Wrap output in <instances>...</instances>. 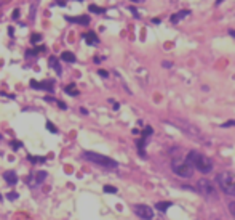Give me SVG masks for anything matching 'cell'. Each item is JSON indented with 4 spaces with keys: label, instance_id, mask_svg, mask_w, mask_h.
I'll return each mask as SVG.
<instances>
[{
    "label": "cell",
    "instance_id": "25",
    "mask_svg": "<svg viewBox=\"0 0 235 220\" xmlns=\"http://www.w3.org/2000/svg\"><path fill=\"white\" fill-rule=\"evenodd\" d=\"M45 177H47V172H39V174H37V182H42V180L45 179Z\"/></svg>",
    "mask_w": 235,
    "mask_h": 220
},
{
    "label": "cell",
    "instance_id": "31",
    "mask_svg": "<svg viewBox=\"0 0 235 220\" xmlns=\"http://www.w3.org/2000/svg\"><path fill=\"white\" fill-rule=\"evenodd\" d=\"M58 104H59V108H61V109H66V108H67V106L64 104V103H61V101H58Z\"/></svg>",
    "mask_w": 235,
    "mask_h": 220
},
{
    "label": "cell",
    "instance_id": "2",
    "mask_svg": "<svg viewBox=\"0 0 235 220\" xmlns=\"http://www.w3.org/2000/svg\"><path fill=\"white\" fill-rule=\"evenodd\" d=\"M173 124L177 127V129H181V130H182L184 133H186L187 137L194 138V140H197V141H203V143H208V140H206V138L203 137L202 130L198 129L197 125L190 124L189 120H186V119H179V117H174Z\"/></svg>",
    "mask_w": 235,
    "mask_h": 220
},
{
    "label": "cell",
    "instance_id": "6",
    "mask_svg": "<svg viewBox=\"0 0 235 220\" xmlns=\"http://www.w3.org/2000/svg\"><path fill=\"white\" fill-rule=\"evenodd\" d=\"M197 190L205 199H208V201H216L218 199V191H216L214 185H213V182H210V180H206V179L198 180L197 182Z\"/></svg>",
    "mask_w": 235,
    "mask_h": 220
},
{
    "label": "cell",
    "instance_id": "30",
    "mask_svg": "<svg viewBox=\"0 0 235 220\" xmlns=\"http://www.w3.org/2000/svg\"><path fill=\"white\" fill-rule=\"evenodd\" d=\"M18 16H19V10H15V11H13V19L18 18Z\"/></svg>",
    "mask_w": 235,
    "mask_h": 220
},
{
    "label": "cell",
    "instance_id": "34",
    "mask_svg": "<svg viewBox=\"0 0 235 220\" xmlns=\"http://www.w3.org/2000/svg\"><path fill=\"white\" fill-rule=\"evenodd\" d=\"M233 125H235V120H233Z\"/></svg>",
    "mask_w": 235,
    "mask_h": 220
},
{
    "label": "cell",
    "instance_id": "8",
    "mask_svg": "<svg viewBox=\"0 0 235 220\" xmlns=\"http://www.w3.org/2000/svg\"><path fill=\"white\" fill-rule=\"evenodd\" d=\"M31 87L35 90H47V92H53L54 88V82L53 81H43V82H37V81H31Z\"/></svg>",
    "mask_w": 235,
    "mask_h": 220
},
{
    "label": "cell",
    "instance_id": "12",
    "mask_svg": "<svg viewBox=\"0 0 235 220\" xmlns=\"http://www.w3.org/2000/svg\"><path fill=\"white\" fill-rule=\"evenodd\" d=\"M48 65H50V68H53V69L56 71V74H58V76H61V74H62V69H61V65H59L58 58H54V56H50Z\"/></svg>",
    "mask_w": 235,
    "mask_h": 220
},
{
    "label": "cell",
    "instance_id": "4",
    "mask_svg": "<svg viewBox=\"0 0 235 220\" xmlns=\"http://www.w3.org/2000/svg\"><path fill=\"white\" fill-rule=\"evenodd\" d=\"M218 183L221 190L224 191L226 194L229 196H235V175L232 172H227V170H224V172L218 174Z\"/></svg>",
    "mask_w": 235,
    "mask_h": 220
},
{
    "label": "cell",
    "instance_id": "32",
    "mask_svg": "<svg viewBox=\"0 0 235 220\" xmlns=\"http://www.w3.org/2000/svg\"><path fill=\"white\" fill-rule=\"evenodd\" d=\"M131 2H136V3H141V2H144V0H131Z\"/></svg>",
    "mask_w": 235,
    "mask_h": 220
},
{
    "label": "cell",
    "instance_id": "18",
    "mask_svg": "<svg viewBox=\"0 0 235 220\" xmlns=\"http://www.w3.org/2000/svg\"><path fill=\"white\" fill-rule=\"evenodd\" d=\"M27 159H29L31 162H34V164H37V162H45V158H37V156H27Z\"/></svg>",
    "mask_w": 235,
    "mask_h": 220
},
{
    "label": "cell",
    "instance_id": "3",
    "mask_svg": "<svg viewBox=\"0 0 235 220\" xmlns=\"http://www.w3.org/2000/svg\"><path fill=\"white\" fill-rule=\"evenodd\" d=\"M171 167H173V172L176 175L182 177V179H190L192 174H194V167L190 166V162L182 158H173L171 161Z\"/></svg>",
    "mask_w": 235,
    "mask_h": 220
},
{
    "label": "cell",
    "instance_id": "11",
    "mask_svg": "<svg viewBox=\"0 0 235 220\" xmlns=\"http://www.w3.org/2000/svg\"><path fill=\"white\" fill-rule=\"evenodd\" d=\"M83 39L87 40L88 45H98L99 44V39H98V35L95 32H85L83 34Z\"/></svg>",
    "mask_w": 235,
    "mask_h": 220
},
{
    "label": "cell",
    "instance_id": "10",
    "mask_svg": "<svg viewBox=\"0 0 235 220\" xmlns=\"http://www.w3.org/2000/svg\"><path fill=\"white\" fill-rule=\"evenodd\" d=\"M3 179L6 180L8 185H15V183L18 182V175L15 174V170H6V172L3 174Z\"/></svg>",
    "mask_w": 235,
    "mask_h": 220
},
{
    "label": "cell",
    "instance_id": "26",
    "mask_svg": "<svg viewBox=\"0 0 235 220\" xmlns=\"http://www.w3.org/2000/svg\"><path fill=\"white\" fill-rule=\"evenodd\" d=\"M8 199H10V201L18 199V193H8Z\"/></svg>",
    "mask_w": 235,
    "mask_h": 220
},
{
    "label": "cell",
    "instance_id": "19",
    "mask_svg": "<svg viewBox=\"0 0 235 220\" xmlns=\"http://www.w3.org/2000/svg\"><path fill=\"white\" fill-rule=\"evenodd\" d=\"M47 129H48L50 132H53V133H58V129H56V125H54L53 122H50V120L47 122Z\"/></svg>",
    "mask_w": 235,
    "mask_h": 220
},
{
    "label": "cell",
    "instance_id": "7",
    "mask_svg": "<svg viewBox=\"0 0 235 220\" xmlns=\"http://www.w3.org/2000/svg\"><path fill=\"white\" fill-rule=\"evenodd\" d=\"M133 210H134V214L139 215L141 218H144V220H152L154 218V209L149 207V206H146V204H136L133 207Z\"/></svg>",
    "mask_w": 235,
    "mask_h": 220
},
{
    "label": "cell",
    "instance_id": "23",
    "mask_svg": "<svg viewBox=\"0 0 235 220\" xmlns=\"http://www.w3.org/2000/svg\"><path fill=\"white\" fill-rule=\"evenodd\" d=\"M152 127H146V129H144V133H142V137H144V138H147L149 135H152Z\"/></svg>",
    "mask_w": 235,
    "mask_h": 220
},
{
    "label": "cell",
    "instance_id": "9",
    "mask_svg": "<svg viewBox=\"0 0 235 220\" xmlns=\"http://www.w3.org/2000/svg\"><path fill=\"white\" fill-rule=\"evenodd\" d=\"M66 21L69 23H77V24H82V26H88L90 24V16H66Z\"/></svg>",
    "mask_w": 235,
    "mask_h": 220
},
{
    "label": "cell",
    "instance_id": "13",
    "mask_svg": "<svg viewBox=\"0 0 235 220\" xmlns=\"http://www.w3.org/2000/svg\"><path fill=\"white\" fill-rule=\"evenodd\" d=\"M187 15H189V11H187V10H182V11H179V13H176V15H173L171 18H170V21H171L173 24H176V23H179V19L186 18Z\"/></svg>",
    "mask_w": 235,
    "mask_h": 220
},
{
    "label": "cell",
    "instance_id": "33",
    "mask_svg": "<svg viewBox=\"0 0 235 220\" xmlns=\"http://www.w3.org/2000/svg\"><path fill=\"white\" fill-rule=\"evenodd\" d=\"M0 201H2V194H0Z\"/></svg>",
    "mask_w": 235,
    "mask_h": 220
},
{
    "label": "cell",
    "instance_id": "5",
    "mask_svg": "<svg viewBox=\"0 0 235 220\" xmlns=\"http://www.w3.org/2000/svg\"><path fill=\"white\" fill-rule=\"evenodd\" d=\"M83 158L87 159V161H90V162H93V164H98V166L104 167V169H115V167L118 166L117 161H114V159L107 158V156L93 153V151H85V153H83Z\"/></svg>",
    "mask_w": 235,
    "mask_h": 220
},
{
    "label": "cell",
    "instance_id": "21",
    "mask_svg": "<svg viewBox=\"0 0 235 220\" xmlns=\"http://www.w3.org/2000/svg\"><path fill=\"white\" fill-rule=\"evenodd\" d=\"M229 212H230V215L235 218V201L229 202Z\"/></svg>",
    "mask_w": 235,
    "mask_h": 220
},
{
    "label": "cell",
    "instance_id": "22",
    "mask_svg": "<svg viewBox=\"0 0 235 220\" xmlns=\"http://www.w3.org/2000/svg\"><path fill=\"white\" fill-rule=\"evenodd\" d=\"M104 191H106V193H117V188L115 187H110V185H106L104 187Z\"/></svg>",
    "mask_w": 235,
    "mask_h": 220
},
{
    "label": "cell",
    "instance_id": "28",
    "mask_svg": "<svg viewBox=\"0 0 235 220\" xmlns=\"http://www.w3.org/2000/svg\"><path fill=\"white\" fill-rule=\"evenodd\" d=\"M162 66H165V68H171V66H173V63H170V61H163V63H162Z\"/></svg>",
    "mask_w": 235,
    "mask_h": 220
},
{
    "label": "cell",
    "instance_id": "24",
    "mask_svg": "<svg viewBox=\"0 0 235 220\" xmlns=\"http://www.w3.org/2000/svg\"><path fill=\"white\" fill-rule=\"evenodd\" d=\"M21 146H23L21 141H11V148H13V150H19Z\"/></svg>",
    "mask_w": 235,
    "mask_h": 220
},
{
    "label": "cell",
    "instance_id": "16",
    "mask_svg": "<svg viewBox=\"0 0 235 220\" xmlns=\"http://www.w3.org/2000/svg\"><path fill=\"white\" fill-rule=\"evenodd\" d=\"M64 92H66V93H69V95H72V96L78 95V92L75 90V85H74V84H70V85H67V87H64Z\"/></svg>",
    "mask_w": 235,
    "mask_h": 220
},
{
    "label": "cell",
    "instance_id": "29",
    "mask_svg": "<svg viewBox=\"0 0 235 220\" xmlns=\"http://www.w3.org/2000/svg\"><path fill=\"white\" fill-rule=\"evenodd\" d=\"M130 10H131V13H133V15H134V16H136V18H139V15H138V11H136V8H133V6H130Z\"/></svg>",
    "mask_w": 235,
    "mask_h": 220
},
{
    "label": "cell",
    "instance_id": "1",
    "mask_svg": "<svg viewBox=\"0 0 235 220\" xmlns=\"http://www.w3.org/2000/svg\"><path fill=\"white\" fill-rule=\"evenodd\" d=\"M187 161L190 162L192 167L197 169V170H200L202 174H210L211 170H213V162H211V159L208 158V156L202 154L200 151L192 150L187 154Z\"/></svg>",
    "mask_w": 235,
    "mask_h": 220
},
{
    "label": "cell",
    "instance_id": "17",
    "mask_svg": "<svg viewBox=\"0 0 235 220\" xmlns=\"http://www.w3.org/2000/svg\"><path fill=\"white\" fill-rule=\"evenodd\" d=\"M90 11L91 13H96V15H101V13H104L106 10L101 8V6H98V5H90Z\"/></svg>",
    "mask_w": 235,
    "mask_h": 220
},
{
    "label": "cell",
    "instance_id": "15",
    "mask_svg": "<svg viewBox=\"0 0 235 220\" xmlns=\"http://www.w3.org/2000/svg\"><path fill=\"white\" fill-rule=\"evenodd\" d=\"M171 206H173V202H157L155 207L159 209V210H162V212H166V209L171 207Z\"/></svg>",
    "mask_w": 235,
    "mask_h": 220
},
{
    "label": "cell",
    "instance_id": "14",
    "mask_svg": "<svg viewBox=\"0 0 235 220\" xmlns=\"http://www.w3.org/2000/svg\"><path fill=\"white\" fill-rule=\"evenodd\" d=\"M61 60L62 61H66V63H75V55L72 52H62L61 53Z\"/></svg>",
    "mask_w": 235,
    "mask_h": 220
},
{
    "label": "cell",
    "instance_id": "20",
    "mask_svg": "<svg viewBox=\"0 0 235 220\" xmlns=\"http://www.w3.org/2000/svg\"><path fill=\"white\" fill-rule=\"evenodd\" d=\"M40 40H42V35H40V34H32V37H31V42H32V44H39Z\"/></svg>",
    "mask_w": 235,
    "mask_h": 220
},
{
    "label": "cell",
    "instance_id": "27",
    "mask_svg": "<svg viewBox=\"0 0 235 220\" xmlns=\"http://www.w3.org/2000/svg\"><path fill=\"white\" fill-rule=\"evenodd\" d=\"M98 74L101 76V77H107V76H109V74H107V71H104V69H99V71H98Z\"/></svg>",
    "mask_w": 235,
    "mask_h": 220
}]
</instances>
